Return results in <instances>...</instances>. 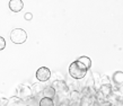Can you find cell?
Returning <instances> with one entry per match:
<instances>
[{
  "label": "cell",
  "mask_w": 123,
  "mask_h": 106,
  "mask_svg": "<svg viewBox=\"0 0 123 106\" xmlns=\"http://www.w3.org/2000/svg\"><path fill=\"white\" fill-rule=\"evenodd\" d=\"M9 104V99L6 98V97H2L0 98V106H8Z\"/></svg>",
  "instance_id": "9a60e30c"
},
{
  "label": "cell",
  "mask_w": 123,
  "mask_h": 106,
  "mask_svg": "<svg viewBox=\"0 0 123 106\" xmlns=\"http://www.w3.org/2000/svg\"><path fill=\"white\" fill-rule=\"evenodd\" d=\"M96 100V97H81L79 106H92L94 102Z\"/></svg>",
  "instance_id": "8fae6325"
},
{
  "label": "cell",
  "mask_w": 123,
  "mask_h": 106,
  "mask_svg": "<svg viewBox=\"0 0 123 106\" xmlns=\"http://www.w3.org/2000/svg\"><path fill=\"white\" fill-rule=\"evenodd\" d=\"M42 95H43V97H48V98L54 99L55 98V96H56V91L52 86H45V88L43 89Z\"/></svg>",
  "instance_id": "52a82bcc"
},
{
  "label": "cell",
  "mask_w": 123,
  "mask_h": 106,
  "mask_svg": "<svg viewBox=\"0 0 123 106\" xmlns=\"http://www.w3.org/2000/svg\"><path fill=\"white\" fill-rule=\"evenodd\" d=\"M78 61H80L82 65H85L86 68L88 69V70L92 68V60H90L88 57H80V58L78 59Z\"/></svg>",
  "instance_id": "4fadbf2b"
},
{
  "label": "cell",
  "mask_w": 123,
  "mask_h": 106,
  "mask_svg": "<svg viewBox=\"0 0 123 106\" xmlns=\"http://www.w3.org/2000/svg\"><path fill=\"white\" fill-rule=\"evenodd\" d=\"M98 91L102 94V96L105 99H108L113 94V86L111 83H106V85H102L101 88L98 89Z\"/></svg>",
  "instance_id": "5b68a950"
},
{
  "label": "cell",
  "mask_w": 123,
  "mask_h": 106,
  "mask_svg": "<svg viewBox=\"0 0 123 106\" xmlns=\"http://www.w3.org/2000/svg\"><path fill=\"white\" fill-rule=\"evenodd\" d=\"M17 97L20 98L22 100H27V99L33 98V91H32V88L28 87V86H25V85H22L19 88H17Z\"/></svg>",
  "instance_id": "3957f363"
},
{
  "label": "cell",
  "mask_w": 123,
  "mask_h": 106,
  "mask_svg": "<svg viewBox=\"0 0 123 106\" xmlns=\"http://www.w3.org/2000/svg\"><path fill=\"white\" fill-rule=\"evenodd\" d=\"M87 71L88 69L86 68L85 65H82L80 61L76 60L74 61L70 65H69V75L72 79H76V80H80V79H84L87 75Z\"/></svg>",
  "instance_id": "6da1fadb"
},
{
  "label": "cell",
  "mask_w": 123,
  "mask_h": 106,
  "mask_svg": "<svg viewBox=\"0 0 123 106\" xmlns=\"http://www.w3.org/2000/svg\"><path fill=\"white\" fill-rule=\"evenodd\" d=\"M81 93L79 90H71L70 94H69V98L72 103H79L80 99H81Z\"/></svg>",
  "instance_id": "9c48e42d"
},
{
  "label": "cell",
  "mask_w": 123,
  "mask_h": 106,
  "mask_svg": "<svg viewBox=\"0 0 123 106\" xmlns=\"http://www.w3.org/2000/svg\"><path fill=\"white\" fill-rule=\"evenodd\" d=\"M5 47H6V40L0 36V51H2Z\"/></svg>",
  "instance_id": "2e32d148"
},
{
  "label": "cell",
  "mask_w": 123,
  "mask_h": 106,
  "mask_svg": "<svg viewBox=\"0 0 123 106\" xmlns=\"http://www.w3.org/2000/svg\"><path fill=\"white\" fill-rule=\"evenodd\" d=\"M25 106H32V105H25Z\"/></svg>",
  "instance_id": "ac0fdd59"
},
{
  "label": "cell",
  "mask_w": 123,
  "mask_h": 106,
  "mask_svg": "<svg viewBox=\"0 0 123 106\" xmlns=\"http://www.w3.org/2000/svg\"><path fill=\"white\" fill-rule=\"evenodd\" d=\"M112 80L116 85H123V71H115L112 76Z\"/></svg>",
  "instance_id": "ba28073f"
},
{
  "label": "cell",
  "mask_w": 123,
  "mask_h": 106,
  "mask_svg": "<svg viewBox=\"0 0 123 106\" xmlns=\"http://www.w3.org/2000/svg\"><path fill=\"white\" fill-rule=\"evenodd\" d=\"M24 8V2L22 0H10L9 1V9L14 12H20Z\"/></svg>",
  "instance_id": "8992f818"
},
{
  "label": "cell",
  "mask_w": 123,
  "mask_h": 106,
  "mask_svg": "<svg viewBox=\"0 0 123 106\" xmlns=\"http://www.w3.org/2000/svg\"><path fill=\"white\" fill-rule=\"evenodd\" d=\"M32 91H33V96L34 97H36L37 95L42 94L43 93V89L45 88V86H43V85H41V83H34V85H32Z\"/></svg>",
  "instance_id": "30bf717a"
},
{
  "label": "cell",
  "mask_w": 123,
  "mask_h": 106,
  "mask_svg": "<svg viewBox=\"0 0 123 106\" xmlns=\"http://www.w3.org/2000/svg\"><path fill=\"white\" fill-rule=\"evenodd\" d=\"M32 18H33V15H32L31 12H26V14H25V19H26V20H31Z\"/></svg>",
  "instance_id": "e0dca14e"
},
{
  "label": "cell",
  "mask_w": 123,
  "mask_h": 106,
  "mask_svg": "<svg viewBox=\"0 0 123 106\" xmlns=\"http://www.w3.org/2000/svg\"><path fill=\"white\" fill-rule=\"evenodd\" d=\"M10 40L15 44H23L27 40L26 32L22 28H14L10 32Z\"/></svg>",
  "instance_id": "7a4b0ae2"
},
{
  "label": "cell",
  "mask_w": 123,
  "mask_h": 106,
  "mask_svg": "<svg viewBox=\"0 0 123 106\" xmlns=\"http://www.w3.org/2000/svg\"><path fill=\"white\" fill-rule=\"evenodd\" d=\"M38 106H55V103L52 98H48V97H42L38 102Z\"/></svg>",
  "instance_id": "7c38bea8"
},
{
  "label": "cell",
  "mask_w": 123,
  "mask_h": 106,
  "mask_svg": "<svg viewBox=\"0 0 123 106\" xmlns=\"http://www.w3.org/2000/svg\"><path fill=\"white\" fill-rule=\"evenodd\" d=\"M52 76V72L49 68L46 67H41V68L37 69L36 71V79L40 81V82H45V81H49L50 78Z\"/></svg>",
  "instance_id": "277c9868"
},
{
  "label": "cell",
  "mask_w": 123,
  "mask_h": 106,
  "mask_svg": "<svg viewBox=\"0 0 123 106\" xmlns=\"http://www.w3.org/2000/svg\"><path fill=\"white\" fill-rule=\"evenodd\" d=\"M54 76H55V80H66L64 76L61 73V72H59V71L54 72Z\"/></svg>",
  "instance_id": "5bb4252c"
}]
</instances>
